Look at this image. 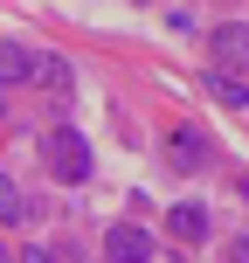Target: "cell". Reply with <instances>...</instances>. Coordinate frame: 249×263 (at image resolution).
I'll use <instances>...</instances> for the list:
<instances>
[{
    "instance_id": "obj_1",
    "label": "cell",
    "mask_w": 249,
    "mask_h": 263,
    "mask_svg": "<svg viewBox=\"0 0 249 263\" xmlns=\"http://www.w3.org/2000/svg\"><path fill=\"white\" fill-rule=\"evenodd\" d=\"M42 159H49V173L55 180H90V145H83V132L76 125H49L42 132Z\"/></svg>"
},
{
    "instance_id": "obj_2",
    "label": "cell",
    "mask_w": 249,
    "mask_h": 263,
    "mask_svg": "<svg viewBox=\"0 0 249 263\" xmlns=\"http://www.w3.org/2000/svg\"><path fill=\"white\" fill-rule=\"evenodd\" d=\"M104 256H111V263H152V236H145L139 222H118V229L104 236Z\"/></svg>"
},
{
    "instance_id": "obj_3",
    "label": "cell",
    "mask_w": 249,
    "mask_h": 263,
    "mask_svg": "<svg viewBox=\"0 0 249 263\" xmlns=\"http://www.w3.org/2000/svg\"><path fill=\"white\" fill-rule=\"evenodd\" d=\"M236 63H249V28H215V69H228L236 77Z\"/></svg>"
},
{
    "instance_id": "obj_4",
    "label": "cell",
    "mask_w": 249,
    "mask_h": 263,
    "mask_svg": "<svg viewBox=\"0 0 249 263\" xmlns=\"http://www.w3.org/2000/svg\"><path fill=\"white\" fill-rule=\"evenodd\" d=\"M166 229H173L180 242H201V236H208V208H201V201H180V208L166 215Z\"/></svg>"
},
{
    "instance_id": "obj_5",
    "label": "cell",
    "mask_w": 249,
    "mask_h": 263,
    "mask_svg": "<svg viewBox=\"0 0 249 263\" xmlns=\"http://www.w3.org/2000/svg\"><path fill=\"white\" fill-rule=\"evenodd\" d=\"M166 153H173V166H208V139H201L194 125H180V132H173V145H166Z\"/></svg>"
},
{
    "instance_id": "obj_6",
    "label": "cell",
    "mask_w": 249,
    "mask_h": 263,
    "mask_svg": "<svg viewBox=\"0 0 249 263\" xmlns=\"http://www.w3.org/2000/svg\"><path fill=\"white\" fill-rule=\"evenodd\" d=\"M28 69H35V55H28L21 42H0V90H14V83H28Z\"/></svg>"
},
{
    "instance_id": "obj_7",
    "label": "cell",
    "mask_w": 249,
    "mask_h": 263,
    "mask_svg": "<svg viewBox=\"0 0 249 263\" xmlns=\"http://www.w3.org/2000/svg\"><path fill=\"white\" fill-rule=\"evenodd\" d=\"M208 90L222 97L228 111H249V83H236V77H228V69H208Z\"/></svg>"
},
{
    "instance_id": "obj_8",
    "label": "cell",
    "mask_w": 249,
    "mask_h": 263,
    "mask_svg": "<svg viewBox=\"0 0 249 263\" xmlns=\"http://www.w3.org/2000/svg\"><path fill=\"white\" fill-rule=\"evenodd\" d=\"M35 83H49V90H69V83H76V69H69L63 55H35Z\"/></svg>"
},
{
    "instance_id": "obj_9",
    "label": "cell",
    "mask_w": 249,
    "mask_h": 263,
    "mask_svg": "<svg viewBox=\"0 0 249 263\" xmlns=\"http://www.w3.org/2000/svg\"><path fill=\"white\" fill-rule=\"evenodd\" d=\"M28 215V201H21V187L7 180V173H0V222H21Z\"/></svg>"
},
{
    "instance_id": "obj_10",
    "label": "cell",
    "mask_w": 249,
    "mask_h": 263,
    "mask_svg": "<svg viewBox=\"0 0 249 263\" xmlns=\"http://www.w3.org/2000/svg\"><path fill=\"white\" fill-rule=\"evenodd\" d=\"M21 263H63V256H55L49 242H21Z\"/></svg>"
}]
</instances>
